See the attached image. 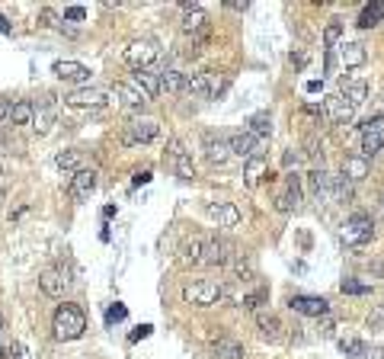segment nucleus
<instances>
[{"label": "nucleus", "mask_w": 384, "mask_h": 359, "mask_svg": "<svg viewBox=\"0 0 384 359\" xmlns=\"http://www.w3.org/2000/svg\"><path fill=\"white\" fill-rule=\"evenodd\" d=\"M64 20L80 23V20H87V10H83V7H64Z\"/></svg>", "instance_id": "45"}, {"label": "nucleus", "mask_w": 384, "mask_h": 359, "mask_svg": "<svg viewBox=\"0 0 384 359\" xmlns=\"http://www.w3.org/2000/svg\"><path fill=\"white\" fill-rule=\"evenodd\" d=\"M371 237H375V225H371V218L365 212L349 215L343 231H339V241L346 247H362V244H369Z\"/></svg>", "instance_id": "4"}, {"label": "nucleus", "mask_w": 384, "mask_h": 359, "mask_svg": "<svg viewBox=\"0 0 384 359\" xmlns=\"http://www.w3.org/2000/svg\"><path fill=\"white\" fill-rule=\"evenodd\" d=\"M221 298H225V289H221V283H215V279H189V283L183 286V302H186V305L211 308V305H218Z\"/></svg>", "instance_id": "2"}, {"label": "nucleus", "mask_w": 384, "mask_h": 359, "mask_svg": "<svg viewBox=\"0 0 384 359\" xmlns=\"http://www.w3.org/2000/svg\"><path fill=\"white\" fill-rule=\"evenodd\" d=\"M36 106V115H32V129L38 132V135H48L55 125V106H52V97H45L42 103H32Z\"/></svg>", "instance_id": "22"}, {"label": "nucleus", "mask_w": 384, "mask_h": 359, "mask_svg": "<svg viewBox=\"0 0 384 359\" xmlns=\"http://www.w3.org/2000/svg\"><path fill=\"white\" fill-rule=\"evenodd\" d=\"M304 90H308V93H317V90H320V80H311V84L304 87Z\"/></svg>", "instance_id": "56"}, {"label": "nucleus", "mask_w": 384, "mask_h": 359, "mask_svg": "<svg viewBox=\"0 0 384 359\" xmlns=\"http://www.w3.org/2000/svg\"><path fill=\"white\" fill-rule=\"evenodd\" d=\"M170 167H173V174L180 176V180H196L192 157H189L186 145H183L180 138H173V141H170Z\"/></svg>", "instance_id": "13"}, {"label": "nucleus", "mask_w": 384, "mask_h": 359, "mask_svg": "<svg viewBox=\"0 0 384 359\" xmlns=\"http://www.w3.org/2000/svg\"><path fill=\"white\" fill-rule=\"evenodd\" d=\"M234 257H237V244L231 237H208L205 241V253H202V263L205 267H231Z\"/></svg>", "instance_id": "5"}, {"label": "nucleus", "mask_w": 384, "mask_h": 359, "mask_svg": "<svg viewBox=\"0 0 384 359\" xmlns=\"http://www.w3.org/2000/svg\"><path fill=\"white\" fill-rule=\"evenodd\" d=\"M225 10H234V13H247L250 3H247V0H227Z\"/></svg>", "instance_id": "47"}, {"label": "nucleus", "mask_w": 384, "mask_h": 359, "mask_svg": "<svg viewBox=\"0 0 384 359\" xmlns=\"http://www.w3.org/2000/svg\"><path fill=\"white\" fill-rule=\"evenodd\" d=\"M304 154H308V157H320V154H324L320 138H317V135H308V138H304Z\"/></svg>", "instance_id": "42"}, {"label": "nucleus", "mask_w": 384, "mask_h": 359, "mask_svg": "<svg viewBox=\"0 0 384 359\" xmlns=\"http://www.w3.org/2000/svg\"><path fill=\"white\" fill-rule=\"evenodd\" d=\"M64 103L74 109H99L109 103V93L99 90V87H77V90H71L64 97Z\"/></svg>", "instance_id": "8"}, {"label": "nucleus", "mask_w": 384, "mask_h": 359, "mask_svg": "<svg viewBox=\"0 0 384 359\" xmlns=\"http://www.w3.org/2000/svg\"><path fill=\"white\" fill-rule=\"evenodd\" d=\"M0 202H3V192H0Z\"/></svg>", "instance_id": "59"}, {"label": "nucleus", "mask_w": 384, "mask_h": 359, "mask_svg": "<svg viewBox=\"0 0 384 359\" xmlns=\"http://www.w3.org/2000/svg\"><path fill=\"white\" fill-rule=\"evenodd\" d=\"M292 64L304 68V64H308V55H304V52H292Z\"/></svg>", "instance_id": "54"}, {"label": "nucleus", "mask_w": 384, "mask_h": 359, "mask_svg": "<svg viewBox=\"0 0 384 359\" xmlns=\"http://www.w3.org/2000/svg\"><path fill=\"white\" fill-rule=\"evenodd\" d=\"M308 190L317 202H324V199H333L330 192V174L327 170H311L308 174Z\"/></svg>", "instance_id": "25"}, {"label": "nucleus", "mask_w": 384, "mask_h": 359, "mask_svg": "<svg viewBox=\"0 0 384 359\" xmlns=\"http://www.w3.org/2000/svg\"><path fill=\"white\" fill-rule=\"evenodd\" d=\"M227 84H231V77L221 74V71H202V74L186 77V90L202 99H218L227 90Z\"/></svg>", "instance_id": "3"}, {"label": "nucleus", "mask_w": 384, "mask_h": 359, "mask_svg": "<svg viewBox=\"0 0 384 359\" xmlns=\"http://www.w3.org/2000/svg\"><path fill=\"white\" fill-rule=\"evenodd\" d=\"M0 334H3V318H0Z\"/></svg>", "instance_id": "57"}, {"label": "nucleus", "mask_w": 384, "mask_h": 359, "mask_svg": "<svg viewBox=\"0 0 384 359\" xmlns=\"http://www.w3.org/2000/svg\"><path fill=\"white\" fill-rule=\"evenodd\" d=\"M339 292H343V295H369L371 286L359 283V279H343V283H339Z\"/></svg>", "instance_id": "39"}, {"label": "nucleus", "mask_w": 384, "mask_h": 359, "mask_svg": "<svg viewBox=\"0 0 384 359\" xmlns=\"http://www.w3.org/2000/svg\"><path fill=\"white\" fill-rule=\"evenodd\" d=\"M7 356L10 359H32V353H29V346H26V344H20V340H16V344L10 346Z\"/></svg>", "instance_id": "43"}, {"label": "nucleus", "mask_w": 384, "mask_h": 359, "mask_svg": "<svg viewBox=\"0 0 384 359\" xmlns=\"http://www.w3.org/2000/svg\"><path fill=\"white\" fill-rule=\"evenodd\" d=\"M10 119V99H0V125Z\"/></svg>", "instance_id": "52"}, {"label": "nucleus", "mask_w": 384, "mask_h": 359, "mask_svg": "<svg viewBox=\"0 0 384 359\" xmlns=\"http://www.w3.org/2000/svg\"><path fill=\"white\" fill-rule=\"evenodd\" d=\"M365 350H369V346L362 344L359 337H343V340H339V353H343V356H349V359L365 356Z\"/></svg>", "instance_id": "37"}, {"label": "nucleus", "mask_w": 384, "mask_h": 359, "mask_svg": "<svg viewBox=\"0 0 384 359\" xmlns=\"http://www.w3.org/2000/svg\"><path fill=\"white\" fill-rule=\"evenodd\" d=\"M247 132H250L253 138H259V141H263V138H269V132H272V115L266 113V109H263V113H253V115H250V122H247Z\"/></svg>", "instance_id": "33"}, {"label": "nucleus", "mask_w": 384, "mask_h": 359, "mask_svg": "<svg viewBox=\"0 0 384 359\" xmlns=\"http://www.w3.org/2000/svg\"><path fill=\"white\" fill-rule=\"evenodd\" d=\"M243 344L241 340H234V337H221L215 340V359H243Z\"/></svg>", "instance_id": "31"}, {"label": "nucleus", "mask_w": 384, "mask_h": 359, "mask_svg": "<svg viewBox=\"0 0 384 359\" xmlns=\"http://www.w3.org/2000/svg\"><path fill=\"white\" fill-rule=\"evenodd\" d=\"M115 93H119V99L125 103L128 109H144V103H148V97H144V93L138 90L131 80H122V84H115Z\"/></svg>", "instance_id": "28"}, {"label": "nucleus", "mask_w": 384, "mask_h": 359, "mask_svg": "<svg viewBox=\"0 0 384 359\" xmlns=\"http://www.w3.org/2000/svg\"><path fill=\"white\" fill-rule=\"evenodd\" d=\"M0 32H7V36H13V26H10L7 20H3V16H0Z\"/></svg>", "instance_id": "55"}, {"label": "nucleus", "mask_w": 384, "mask_h": 359, "mask_svg": "<svg viewBox=\"0 0 384 359\" xmlns=\"http://www.w3.org/2000/svg\"><path fill=\"white\" fill-rule=\"evenodd\" d=\"M339 62H343V68H362V64L369 62V52H365L362 42H346V45L339 48Z\"/></svg>", "instance_id": "26"}, {"label": "nucleus", "mask_w": 384, "mask_h": 359, "mask_svg": "<svg viewBox=\"0 0 384 359\" xmlns=\"http://www.w3.org/2000/svg\"><path fill=\"white\" fill-rule=\"evenodd\" d=\"M125 305H119V302H115V305L113 308H109V311H106V321H109V324H115V321H125Z\"/></svg>", "instance_id": "44"}, {"label": "nucleus", "mask_w": 384, "mask_h": 359, "mask_svg": "<svg viewBox=\"0 0 384 359\" xmlns=\"http://www.w3.org/2000/svg\"><path fill=\"white\" fill-rule=\"evenodd\" d=\"M52 74L58 77V80H64V84H77V87L90 84V68L80 62H55Z\"/></svg>", "instance_id": "15"}, {"label": "nucleus", "mask_w": 384, "mask_h": 359, "mask_svg": "<svg viewBox=\"0 0 384 359\" xmlns=\"http://www.w3.org/2000/svg\"><path fill=\"white\" fill-rule=\"evenodd\" d=\"M378 151H384V115L381 119H369L362 125V157L369 161Z\"/></svg>", "instance_id": "9"}, {"label": "nucleus", "mask_w": 384, "mask_h": 359, "mask_svg": "<svg viewBox=\"0 0 384 359\" xmlns=\"http://www.w3.org/2000/svg\"><path fill=\"white\" fill-rule=\"evenodd\" d=\"M266 298H269V295H266V289H259V292H250V295H243L241 305L247 308V311H259V308L266 305Z\"/></svg>", "instance_id": "40"}, {"label": "nucleus", "mask_w": 384, "mask_h": 359, "mask_svg": "<svg viewBox=\"0 0 384 359\" xmlns=\"http://www.w3.org/2000/svg\"><path fill=\"white\" fill-rule=\"evenodd\" d=\"M131 84H135L148 99H154V97L160 93V71H154V68H138L135 74H131Z\"/></svg>", "instance_id": "20"}, {"label": "nucleus", "mask_w": 384, "mask_h": 359, "mask_svg": "<svg viewBox=\"0 0 384 359\" xmlns=\"http://www.w3.org/2000/svg\"><path fill=\"white\" fill-rule=\"evenodd\" d=\"M68 286H71V276L64 263H52V267H45L38 273V289L45 292L48 298H61Z\"/></svg>", "instance_id": "6"}, {"label": "nucleus", "mask_w": 384, "mask_h": 359, "mask_svg": "<svg viewBox=\"0 0 384 359\" xmlns=\"http://www.w3.org/2000/svg\"><path fill=\"white\" fill-rule=\"evenodd\" d=\"M93 190H97V170L83 167L77 170L74 176H71V186H68V196L74 199V202H83V199H90Z\"/></svg>", "instance_id": "14"}, {"label": "nucleus", "mask_w": 384, "mask_h": 359, "mask_svg": "<svg viewBox=\"0 0 384 359\" xmlns=\"http://www.w3.org/2000/svg\"><path fill=\"white\" fill-rule=\"evenodd\" d=\"M160 90L183 93V90H186V74L176 71V68H164V71H160Z\"/></svg>", "instance_id": "32"}, {"label": "nucleus", "mask_w": 384, "mask_h": 359, "mask_svg": "<svg viewBox=\"0 0 384 359\" xmlns=\"http://www.w3.org/2000/svg\"><path fill=\"white\" fill-rule=\"evenodd\" d=\"M381 20H384V0H381V3H369V7L362 10L359 23H355V26H359V29H371V26H378Z\"/></svg>", "instance_id": "35"}, {"label": "nucleus", "mask_w": 384, "mask_h": 359, "mask_svg": "<svg viewBox=\"0 0 384 359\" xmlns=\"http://www.w3.org/2000/svg\"><path fill=\"white\" fill-rule=\"evenodd\" d=\"M55 167L77 174V170H83V154L80 151H58L55 154Z\"/></svg>", "instance_id": "36"}, {"label": "nucleus", "mask_w": 384, "mask_h": 359, "mask_svg": "<svg viewBox=\"0 0 384 359\" xmlns=\"http://www.w3.org/2000/svg\"><path fill=\"white\" fill-rule=\"evenodd\" d=\"M151 330H154V328H151V324H141V328H138V330H135V334H131V344H135V340H144V337L151 334Z\"/></svg>", "instance_id": "50"}, {"label": "nucleus", "mask_w": 384, "mask_h": 359, "mask_svg": "<svg viewBox=\"0 0 384 359\" xmlns=\"http://www.w3.org/2000/svg\"><path fill=\"white\" fill-rule=\"evenodd\" d=\"M256 328H259V334H263L266 340H282V330H285V324L279 321V314L256 311Z\"/></svg>", "instance_id": "23"}, {"label": "nucleus", "mask_w": 384, "mask_h": 359, "mask_svg": "<svg viewBox=\"0 0 384 359\" xmlns=\"http://www.w3.org/2000/svg\"><path fill=\"white\" fill-rule=\"evenodd\" d=\"M288 308L304 314V318H324V314H330V302L320 295H292L288 298Z\"/></svg>", "instance_id": "12"}, {"label": "nucleus", "mask_w": 384, "mask_h": 359, "mask_svg": "<svg viewBox=\"0 0 384 359\" xmlns=\"http://www.w3.org/2000/svg\"><path fill=\"white\" fill-rule=\"evenodd\" d=\"M202 148H205L208 164H215V167H225V164L234 157L231 145H227V135H218V132H208V135L202 138Z\"/></svg>", "instance_id": "11"}, {"label": "nucleus", "mask_w": 384, "mask_h": 359, "mask_svg": "<svg viewBox=\"0 0 384 359\" xmlns=\"http://www.w3.org/2000/svg\"><path fill=\"white\" fill-rule=\"evenodd\" d=\"M205 241H208V237H202V234H192V237H189L186 244H183V260H186V263H202Z\"/></svg>", "instance_id": "34"}, {"label": "nucleus", "mask_w": 384, "mask_h": 359, "mask_svg": "<svg viewBox=\"0 0 384 359\" xmlns=\"http://www.w3.org/2000/svg\"><path fill=\"white\" fill-rule=\"evenodd\" d=\"M208 215L218 222V228H237L241 225V209L234 202H208Z\"/></svg>", "instance_id": "19"}, {"label": "nucleus", "mask_w": 384, "mask_h": 359, "mask_svg": "<svg viewBox=\"0 0 384 359\" xmlns=\"http://www.w3.org/2000/svg\"><path fill=\"white\" fill-rule=\"evenodd\" d=\"M304 113L308 115H324V103H304Z\"/></svg>", "instance_id": "49"}, {"label": "nucleus", "mask_w": 384, "mask_h": 359, "mask_svg": "<svg viewBox=\"0 0 384 359\" xmlns=\"http://www.w3.org/2000/svg\"><path fill=\"white\" fill-rule=\"evenodd\" d=\"M298 202H301V180H298V174H285V186L276 196V209L292 212V209H298Z\"/></svg>", "instance_id": "17"}, {"label": "nucleus", "mask_w": 384, "mask_h": 359, "mask_svg": "<svg viewBox=\"0 0 384 359\" xmlns=\"http://www.w3.org/2000/svg\"><path fill=\"white\" fill-rule=\"evenodd\" d=\"M353 113H355V109L349 106V103L339 97V93H333V97L324 99V115L330 119V122H336V125L339 122H349V119H353Z\"/></svg>", "instance_id": "21"}, {"label": "nucleus", "mask_w": 384, "mask_h": 359, "mask_svg": "<svg viewBox=\"0 0 384 359\" xmlns=\"http://www.w3.org/2000/svg\"><path fill=\"white\" fill-rule=\"evenodd\" d=\"M227 145H231V154H237V157H256V154H263V141L259 138H253L247 129L243 132H234V135H227Z\"/></svg>", "instance_id": "16"}, {"label": "nucleus", "mask_w": 384, "mask_h": 359, "mask_svg": "<svg viewBox=\"0 0 384 359\" xmlns=\"http://www.w3.org/2000/svg\"><path fill=\"white\" fill-rule=\"evenodd\" d=\"M333 334H336V321H333L330 314H324V321H320V337H327V340H330Z\"/></svg>", "instance_id": "46"}, {"label": "nucleus", "mask_w": 384, "mask_h": 359, "mask_svg": "<svg viewBox=\"0 0 384 359\" xmlns=\"http://www.w3.org/2000/svg\"><path fill=\"white\" fill-rule=\"evenodd\" d=\"M266 170H269L266 154H256V157H250V161L243 164V180H247V186H256V183H259V180L266 176Z\"/></svg>", "instance_id": "29"}, {"label": "nucleus", "mask_w": 384, "mask_h": 359, "mask_svg": "<svg viewBox=\"0 0 384 359\" xmlns=\"http://www.w3.org/2000/svg\"><path fill=\"white\" fill-rule=\"evenodd\" d=\"M365 328L369 330H384V305H375L365 318Z\"/></svg>", "instance_id": "41"}, {"label": "nucleus", "mask_w": 384, "mask_h": 359, "mask_svg": "<svg viewBox=\"0 0 384 359\" xmlns=\"http://www.w3.org/2000/svg\"><path fill=\"white\" fill-rule=\"evenodd\" d=\"M160 135V122H154V119H135V122L125 129V135H122V145H148V141H154V138Z\"/></svg>", "instance_id": "10"}, {"label": "nucleus", "mask_w": 384, "mask_h": 359, "mask_svg": "<svg viewBox=\"0 0 384 359\" xmlns=\"http://www.w3.org/2000/svg\"><path fill=\"white\" fill-rule=\"evenodd\" d=\"M362 359H384V350L381 346H371V350H365V356Z\"/></svg>", "instance_id": "53"}, {"label": "nucleus", "mask_w": 384, "mask_h": 359, "mask_svg": "<svg viewBox=\"0 0 384 359\" xmlns=\"http://www.w3.org/2000/svg\"><path fill=\"white\" fill-rule=\"evenodd\" d=\"M343 176H346L349 183H359L369 176V161L362 157V154H346L343 157Z\"/></svg>", "instance_id": "24"}, {"label": "nucleus", "mask_w": 384, "mask_h": 359, "mask_svg": "<svg viewBox=\"0 0 384 359\" xmlns=\"http://www.w3.org/2000/svg\"><path fill=\"white\" fill-rule=\"evenodd\" d=\"M339 97L346 99L353 109H359L365 99H369V84L362 80V77H343L339 80Z\"/></svg>", "instance_id": "18"}, {"label": "nucleus", "mask_w": 384, "mask_h": 359, "mask_svg": "<svg viewBox=\"0 0 384 359\" xmlns=\"http://www.w3.org/2000/svg\"><path fill=\"white\" fill-rule=\"evenodd\" d=\"M298 161H301V154H292V151H288L285 157H282V164H285L288 170H292V167H298Z\"/></svg>", "instance_id": "51"}, {"label": "nucleus", "mask_w": 384, "mask_h": 359, "mask_svg": "<svg viewBox=\"0 0 384 359\" xmlns=\"http://www.w3.org/2000/svg\"><path fill=\"white\" fill-rule=\"evenodd\" d=\"M339 36H343V20H339V16H333L330 23H327V29H324V45L333 48L339 42Z\"/></svg>", "instance_id": "38"}, {"label": "nucleus", "mask_w": 384, "mask_h": 359, "mask_svg": "<svg viewBox=\"0 0 384 359\" xmlns=\"http://www.w3.org/2000/svg\"><path fill=\"white\" fill-rule=\"evenodd\" d=\"M157 55H160V42L151 36H144V38H135V42L125 48V62L135 64V71L151 68V62H157Z\"/></svg>", "instance_id": "7"}, {"label": "nucleus", "mask_w": 384, "mask_h": 359, "mask_svg": "<svg viewBox=\"0 0 384 359\" xmlns=\"http://www.w3.org/2000/svg\"><path fill=\"white\" fill-rule=\"evenodd\" d=\"M32 115H36V106H32L29 99H16L10 103V125H32Z\"/></svg>", "instance_id": "30"}, {"label": "nucleus", "mask_w": 384, "mask_h": 359, "mask_svg": "<svg viewBox=\"0 0 384 359\" xmlns=\"http://www.w3.org/2000/svg\"><path fill=\"white\" fill-rule=\"evenodd\" d=\"M381 99H384V87H381Z\"/></svg>", "instance_id": "58"}, {"label": "nucleus", "mask_w": 384, "mask_h": 359, "mask_svg": "<svg viewBox=\"0 0 384 359\" xmlns=\"http://www.w3.org/2000/svg\"><path fill=\"white\" fill-rule=\"evenodd\" d=\"M205 29H208V20H205V10H192V13H186V16H183L180 32H183V36H192V42H196V36H205Z\"/></svg>", "instance_id": "27"}, {"label": "nucleus", "mask_w": 384, "mask_h": 359, "mask_svg": "<svg viewBox=\"0 0 384 359\" xmlns=\"http://www.w3.org/2000/svg\"><path fill=\"white\" fill-rule=\"evenodd\" d=\"M135 186H144V183H151V170H138L135 180H131Z\"/></svg>", "instance_id": "48"}, {"label": "nucleus", "mask_w": 384, "mask_h": 359, "mask_svg": "<svg viewBox=\"0 0 384 359\" xmlns=\"http://www.w3.org/2000/svg\"><path fill=\"white\" fill-rule=\"evenodd\" d=\"M52 330L58 340H80L83 330H87V314H83V308L74 305V302L58 305V311H55V318H52Z\"/></svg>", "instance_id": "1"}]
</instances>
